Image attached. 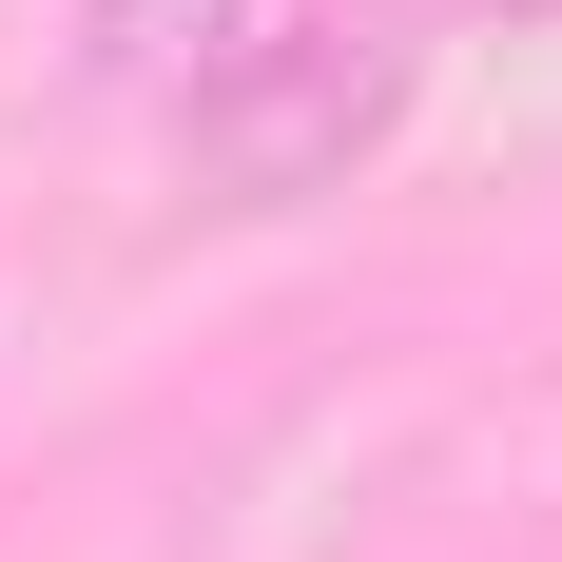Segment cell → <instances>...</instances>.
I'll return each mask as SVG.
<instances>
[{
    "label": "cell",
    "instance_id": "7a4b0ae2",
    "mask_svg": "<svg viewBox=\"0 0 562 562\" xmlns=\"http://www.w3.org/2000/svg\"><path fill=\"white\" fill-rule=\"evenodd\" d=\"M233 40H252V0H78V78H116V98H194Z\"/></svg>",
    "mask_w": 562,
    "mask_h": 562
},
{
    "label": "cell",
    "instance_id": "6da1fadb",
    "mask_svg": "<svg viewBox=\"0 0 562 562\" xmlns=\"http://www.w3.org/2000/svg\"><path fill=\"white\" fill-rule=\"evenodd\" d=\"M407 98H427V40L407 20H291V40H233L175 98V156H194L214 214H311V194H349L407 136Z\"/></svg>",
    "mask_w": 562,
    "mask_h": 562
}]
</instances>
